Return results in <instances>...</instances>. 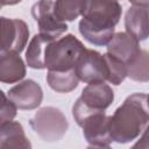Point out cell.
Instances as JSON below:
<instances>
[{"label": "cell", "instance_id": "obj_1", "mask_svg": "<svg viewBox=\"0 0 149 149\" xmlns=\"http://www.w3.org/2000/svg\"><path fill=\"white\" fill-rule=\"evenodd\" d=\"M121 14L122 8L118 1H85L83 19L79 21V33L91 44L107 45L114 36Z\"/></svg>", "mask_w": 149, "mask_h": 149}, {"label": "cell", "instance_id": "obj_16", "mask_svg": "<svg viewBox=\"0 0 149 149\" xmlns=\"http://www.w3.org/2000/svg\"><path fill=\"white\" fill-rule=\"evenodd\" d=\"M47 83L54 91L68 93L78 86L79 78L74 69L69 71H48Z\"/></svg>", "mask_w": 149, "mask_h": 149}, {"label": "cell", "instance_id": "obj_23", "mask_svg": "<svg viewBox=\"0 0 149 149\" xmlns=\"http://www.w3.org/2000/svg\"><path fill=\"white\" fill-rule=\"evenodd\" d=\"M147 97H148V104H149V94H148V95H147Z\"/></svg>", "mask_w": 149, "mask_h": 149}, {"label": "cell", "instance_id": "obj_21", "mask_svg": "<svg viewBox=\"0 0 149 149\" xmlns=\"http://www.w3.org/2000/svg\"><path fill=\"white\" fill-rule=\"evenodd\" d=\"M130 149H149V125L143 130V134L140 140Z\"/></svg>", "mask_w": 149, "mask_h": 149}, {"label": "cell", "instance_id": "obj_12", "mask_svg": "<svg viewBox=\"0 0 149 149\" xmlns=\"http://www.w3.org/2000/svg\"><path fill=\"white\" fill-rule=\"evenodd\" d=\"M141 50L139 41L127 33H116L107 44V54L118 58L122 63H129Z\"/></svg>", "mask_w": 149, "mask_h": 149}, {"label": "cell", "instance_id": "obj_3", "mask_svg": "<svg viewBox=\"0 0 149 149\" xmlns=\"http://www.w3.org/2000/svg\"><path fill=\"white\" fill-rule=\"evenodd\" d=\"M114 100L112 87L105 83L88 84L81 91L80 97L72 107V115L78 126L91 115L105 112Z\"/></svg>", "mask_w": 149, "mask_h": 149}, {"label": "cell", "instance_id": "obj_4", "mask_svg": "<svg viewBox=\"0 0 149 149\" xmlns=\"http://www.w3.org/2000/svg\"><path fill=\"white\" fill-rule=\"evenodd\" d=\"M85 45L72 34H68L52 43L47 49L45 68L48 71H69L76 68Z\"/></svg>", "mask_w": 149, "mask_h": 149}, {"label": "cell", "instance_id": "obj_18", "mask_svg": "<svg viewBox=\"0 0 149 149\" xmlns=\"http://www.w3.org/2000/svg\"><path fill=\"white\" fill-rule=\"evenodd\" d=\"M84 3H85V1H83V0H79V1H65V0L54 1V12H55L56 16L62 22L73 21L79 15L83 14Z\"/></svg>", "mask_w": 149, "mask_h": 149}, {"label": "cell", "instance_id": "obj_6", "mask_svg": "<svg viewBox=\"0 0 149 149\" xmlns=\"http://www.w3.org/2000/svg\"><path fill=\"white\" fill-rule=\"evenodd\" d=\"M74 70L79 80L87 85L105 83L108 79V66L105 56L93 49L86 48L78 59Z\"/></svg>", "mask_w": 149, "mask_h": 149}, {"label": "cell", "instance_id": "obj_5", "mask_svg": "<svg viewBox=\"0 0 149 149\" xmlns=\"http://www.w3.org/2000/svg\"><path fill=\"white\" fill-rule=\"evenodd\" d=\"M29 123L33 130L47 142L61 140L69 128V122L63 112L52 106L40 108L30 119Z\"/></svg>", "mask_w": 149, "mask_h": 149}, {"label": "cell", "instance_id": "obj_15", "mask_svg": "<svg viewBox=\"0 0 149 149\" xmlns=\"http://www.w3.org/2000/svg\"><path fill=\"white\" fill-rule=\"evenodd\" d=\"M56 40L49 38L44 35L36 34L28 44V49L26 51V61L27 65L31 69H47L45 68V54L47 49Z\"/></svg>", "mask_w": 149, "mask_h": 149}, {"label": "cell", "instance_id": "obj_7", "mask_svg": "<svg viewBox=\"0 0 149 149\" xmlns=\"http://www.w3.org/2000/svg\"><path fill=\"white\" fill-rule=\"evenodd\" d=\"M31 15L38 24L40 34L56 40L68 30L65 22H62L54 12V1H37L31 7Z\"/></svg>", "mask_w": 149, "mask_h": 149}, {"label": "cell", "instance_id": "obj_9", "mask_svg": "<svg viewBox=\"0 0 149 149\" xmlns=\"http://www.w3.org/2000/svg\"><path fill=\"white\" fill-rule=\"evenodd\" d=\"M125 28L139 42L149 37V2H132L125 15Z\"/></svg>", "mask_w": 149, "mask_h": 149}, {"label": "cell", "instance_id": "obj_17", "mask_svg": "<svg viewBox=\"0 0 149 149\" xmlns=\"http://www.w3.org/2000/svg\"><path fill=\"white\" fill-rule=\"evenodd\" d=\"M127 77L134 81H149V51L141 49L137 55L126 64Z\"/></svg>", "mask_w": 149, "mask_h": 149}, {"label": "cell", "instance_id": "obj_8", "mask_svg": "<svg viewBox=\"0 0 149 149\" xmlns=\"http://www.w3.org/2000/svg\"><path fill=\"white\" fill-rule=\"evenodd\" d=\"M29 37V29L20 19L1 17V52L20 54Z\"/></svg>", "mask_w": 149, "mask_h": 149}, {"label": "cell", "instance_id": "obj_10", "mask_svg": "<svg viewBox=\"0 0 149 149\" xmlns=\"http://www.w3.org/2000/svg\"><path fill=\"white\" fill-rule=\"evenodd\" d=\"M8 98L19 109H35L43 100V91L40 84L33 79H26L8 91Z\"/></svg>", "mask_w": 149, "mask_h": 149}, {"label": "cell", "instance_id": "obj_20", "mask_svg": "<svg viewBox=\"0 0 149 149\" xmlns=\"http://www.w3.org/2000/svg\"><path fill=\"white\" fill-rule=\"evenodd\" d=\"M17 107L14 105V102L6 97L5 92L1 91V113H0V125H5L7 122H10L15 115H16Z\"/></svg>", "mask_w": 149, "mask_h": 149}, {"label": "cell", "instance_id": "obj_2", "mask_svg": "<svg viewBox=\"0 0 149 149\" xmlns=\"http://www.w3.org/2000/svg\"><path fill=\"white\" fill-rule=\"evenodd\" d=\"M149 123V104L144 93H133L111 116L109 130L114 142L128 143L146 129Z\"/></svg>", "mask_w": 149, "mask_h": 149}, {"label": "cell", "instance_id": "obj_22", "mask_svg": "<svg viewBox=\"0 0 149 149\" xmlns=\"http://www.w3.org/2000/svg\"><path fill=\"white\" fill-rule=\"evenodd\" d=\"M87 149H112L109 146H90Z\"/></svg>", "mask_w": 149, "mask_h": 149}, {"label": "cell", "instance_id": "obj_11", "mask_svg": "<svg viewBox=\"0 0 149 149\" xmlns=\"http://www.w3.org/2000/svg\"><path fill=\"white\" fill-rule=\"evenodd\" d=\"M109 122L111 116L106 115L105 112L88 116L80 126L85 140L91 146H108L113 141L109 130Z\"/></svg>", "mask_w": 149, "mask_h": 149}, {"label": "cell", "instance_id": "obj_13", "mask_svg": "<svg viewBox=\"0 0 149 149\" xmlns=\"http://www.w3.org/2000/svg\"><path fill=\"white\" fill-rule=\"evenodd\" d=\"M0 149H31V143L20 122L0 125Z\"/></svg>", "mask_w": 149, "mask_h": 149}, {"label": "cell", "instance_id": "obj_14", "mask_svg": "<svg viewBox=\"0 0 149 149\" xmlns=\"http://www.w3.org/2000/svg\"><path fill=\"white\" fill-rule=\"evenodd\" d=\"M26 64L16 52L0 54V80L6 84H13L26 76Z\"/></svg>", "mask_w": 149, "mask_h": 149}, {"label": "cell", "instance_id": "obj_19", "mask_svg": "<svg viewBox=\"0 0 149 149\" xmlns=\"http://www.w3.org/2000/svg\"><path fill=\"white\" fill-rule=\"evenodd\" d=\"M105 59L107 62V66H108V79L107 81H109L113 85H120L125 78L127 77V68L126 64L122 63L121 61H119L118 58L113 57L109 54H104Z\"/></svg>", "mask_w": 149, "mask_h": 149}]
</instances>
